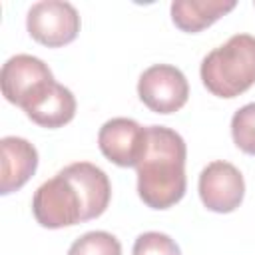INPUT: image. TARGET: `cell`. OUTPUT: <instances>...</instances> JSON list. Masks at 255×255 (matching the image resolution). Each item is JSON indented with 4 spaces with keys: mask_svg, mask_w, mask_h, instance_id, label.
Here are the masks:
<instances>
[{
    "mask_svg": "<svg viewBox=\"0 0 255 255\" xmlns=\"http://www.w3.org/2000/svg\"><path fill=\"white\" fill-rule=\"evenodd\" d=\"M52 82H56L52 70L40 58L30 54H16L8 58L0 72L4 98L22 110L40 98Z\"/></svg>",
    "mask_w": 255,
    "mask_h": 255,
    "instance_id": "obj_4",
    "label": "cell"
},
{
    "mask_svg": "<svg viewBox=\"0 0 255 255\" xmlns=\"http://www.w3.org/2000/svg\"><path fill=\"white\" fill-rule=\"evenodd\" d=\"M187 147L183 137L165 126L145 128V145L135 165L137 195L151 209H167L181 201L187 187Z\"/></svg>",
    "mask_w": 255,
    "mask_h": 255,
    "instance_id": "obj_1",
    "label": "cell"
},
{
    "mask_svg": "<svg viewBox=\"0 0 255 255\" xmlns=\"http://www.w3.org/2000/svg\"><path fill=\"white\" fill-rule=\"evenodd\" d=\"M24 112L34 124L48 129H56L74 120L76 98L68 88L58 82H52L40 98H36L28 108H24Z\"/></svg>",
    "mask_w": 255,
    "mask_h": 255,
    "instance_id": "obj_10",
    "label": "cell"
},
{
    "mask_svg": "<svg viewBox=\"0 0 255 255\" xmlns=\"http://www.w3.org/2000/svg\"><path fill=\"white\" fill-rule=\"evenodd\" d=\"M2 149V177H0V193L10 195L18 191L38 167V151L36 147L16 135H6L0 139Z\"/></svg>",
    "mask_w": 255,
    "mask_h": 255,
    "instance_id": "obj_9",
    "label": "cell"
},
{
    "mask_svg": "<svg viewBox=\"0 0 255 255\" xmlns=\"http://www.w3.org/2000/svg\"><path fill=\"white\" fill-rule=\"evenodd\" d=\"M137 96L155 114H173L187 104L189 84L183 72L169 64H153L137 80Z\"/></svg>",
    "mask_w": 255,
    "mask_h": 255,
    "instance_id": "obj_6",
    "label": "cell"
},
{
    "mask_svg": "<svg viewBox=\"0 0 255 255\" xmlns=\"http://www.w3.org/2000/svg\"><path fill=\"white\" fill-rule=\"evenodd\" d=\"M26 28L38 44L60 48L76 40L80 32V14L70 2L42 0L28 10Z\"/></svg>",
    "mask_w": 255,
    "mask_h": 255,
    "instance_id": "obj_5",
    "label": "cell"
},
{
    "mask_svg": "<svg viewBox=\"0 0 255 255\" xmlns=\"http://www.w3.org/2000/svg\"><path fill=\"white\" fill-rule=\"evenodd\" d=\"M207 92L217 98H237L255 84V36L235 34L211 50L199 68Z\"/></svg>",
    "mask_w": 255,
    "mask_h": 255,
    "instance_id": "obj_2",
    "label": "cell"
},
{
    "mask_svg": "<svg viewBox=\"0 0 255 255\" xmlns=\"http://www.w3.org/2000/svg\"><path fill=\"white\" fill-rule=\"evenodd\" d=\"M231 137L241 151L255 155V102L245 104L233 114Z\"/></svg>",
    "mask_w": 255,
    "mask_h": 255,
    "instance_id": "obj_14",
    "label": "cell"
},
{
    "mask_svg": "<svg viewBox=\"0 0 255 255\" xmlns=\"http://www.w3.org/2000/svg\"><path fill=\"white\" fill-rule=\"evenodd\" d=\"M253 4H255V2H253Z\"/></svg>",
    "mask_w": 255,
    "mask_h": 255,
    "instance_id": "obj_16",
    "label": "cell"
},
{
    "mask_svg": "<svg viewBox=\"0 0 255 255\" xmlns=\"http://www.w3.org/2000/svg\"><path fill=\"white\" fill-rule=\"evenodd\" d=\"M199 197L209 211L231 213L235 211L245 195V181L241 171L223 159L211 161L199 173Z\"/></svg>",
    "mask_w": 255,
    "mask_h": 255,
    "instance_id": "obj_7",
    "label": "cell"
},
{
    "mask_svg": "<svg viewBox=\"0 0 255 255\" xmlns=\"http://www.w3.org/2000/svg\"><path fill=\"white\" fill-rule=\"evenodd\" d=\"M68 255H122V243L108 231H88L70 245Z\"/></svg>",
    "mask_w": 255,
    "mask_h": 255,
    "instance_id": "obj_13",
    "label": "cell"
},
{
    "mask_svg": "<svg viewBox=\"0 0 255 255\" xmlns=\"http://www.w3.org/2000/svg\"><path fill=\"white\" fill-rule=\"evenodd\" d=\"M32 213L46 229L70 227L86 221V203L80 187L66 169L44 181L32 199Z\"/></svg>",
    "mask_w": 255,
    "mask_h": 255,
    "instance_id": "obj_3",
    "label": "cell"
},
{
    "mask_svg": "<svg viewBox=\"0 0 255 255\" xmlns=\"http://www.w3.org/2000/svg\"><path fill=\"white\" fill-rule=\"evenodd\" d=\"M98 145L112 163L135 167L145 145V128L129 118H112L100 128Z\"/></svg>",
    "mask_w": 255,
    "mask_h": 255,
    "instance_id": "obj_8",
    "label": "cell"
},
{
    "mask_svg": "<svg viewBox=\"0 0 255 255\" xmlns=\"http://www.w3.org/2000/svg\"><path fill=\"white\" fill-rule=\"evenodd\" d=\"M82 191L86 203V221L100 217L112 199V185L104 169L90 161H76L64 167Z\"/></svg>",
    "mask_w": 255,
    "mask_h": 255,
    "instance_id": "obj_11",
    "label": "cell"
},
{
    "mask_svg": "<svg viewBox=\"0 0 255 255\" xmlns=\"http://www.w3.org/2000/svg\"><path fill=\"white\" fill-rule=\"evenodd\" d=\"M235 8V0H175L171 20L181 32H201Z\"/></svg>",
    "mask_w": 255,
    "mask_h": 255,
    "instance_id": "obj_12",
    "label": "cell"
},
{
    "mask_svg": "<svg viewBox=\"0 0 255 255\" xmlns=\"http://www.w3.org/2000/svg\"><path fill=\"white\" fill-rule=\"evenodd\" d=\"M131 255H181V249L169 235L145 231L135 239Z\"/></svg>",
    "mask_w": 255,
    "mask_h": 255,
    "instance_id": "obj_15",
    "label": "cell"
}]
</instances>
